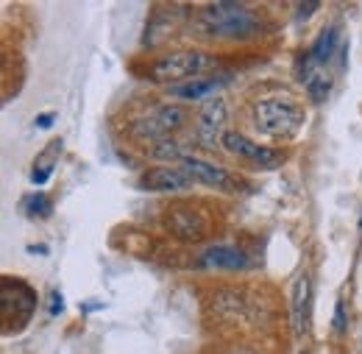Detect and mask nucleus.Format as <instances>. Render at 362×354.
<instances>
[{
    "label": "nucleus",
    "instance_id": "nucleus-7",
    "mask_svg": "<svg viewBox=\"0 0 362 354\" xmlns=\"http://www.w3.org/2000/svg\"><path fill=\"white\" fill-rule=\"evenodd\" d=\"M212 310L231 324H257L259 304L243 290H218L212 296Z\"/></svg>",
    "mask_w": 362,
    "mask_h": 354
},
{
    "label": "nucleus",
    "instance_id": "nucleus-10",
    "mask_svg": "<svg viewBox=\"0 0 362 354\" xmlns=\"http://www.w3.org/2000/svg\"><path fill=\"white\" fill-rule=\"evenodd\" d=\"M181 168L195 178V181H201V184H206V187H215V190H223V193H237V190H240V181L231 176L226 168H218V165L204 162V159H198V156H189V154H187V156L181 159Z\"/></svg>",
    "mask_w": 362,
    "mask_h": 354
},
{
    "label": "nucleus",
    "instance_id": "nucleus-25",
    "mask_svg": "<svg viewBox=\"0 0 362 354\" xmlns=\"http://www.w3.org/2000/svg\"><path fill=\"white\" fill-rule=\"evenodd\" d=\"M28 254H47L45 246H28Z\"/></svg>",
    "mask_w": 362,
    "mask_h": 354
},
{
    "label": "nucleus",
    "instance_id": "nucleus-6",
    "mask_svg": "<svg viewBox=\"0 0 362 354\" xmlns=\"http://www.w3.org/2000/svg\"><path fill=\"white\" fill-rule=\"evenodd\" d=\"M226 120H228V106L221 95L204 101V106L198 109V118H195V137H198V142L206 145V148L221 145L223 134L228 132Z\"/></svg>",
    "mask_w": 362,
    "mask_h": 354
},
{
    "label": "nucleus",
    "instance_id": "nucleus-11",
    "mask_svg": "<svg viewBox=\"0 0 362 354\" xmlns=\"http://www.w3.org/2000/svg\"><path fill=\"white\" fill-rule=\"evenodd\" d=\"M231 81L228 73H218V76H201V79H192V81H184V84H176L168 92L179 101H209V98H218V92L226 87Z\"/></svg>",
    "mask_w": 362,
    "mask_h": 354
},
{
    "label": "nucleus",
    "instance_id": "nucleus-27",
    "mask_svg": "<svg viewBox=\"0 0 362 354\" xmlns=\"http://www.w3.org/2000/svg\"><path fill=\"white\" fill-rule=\"evenodd\" d=\"M301 354H310V352H301Z\"/></svg>",
    "mask_w": 362,
    "mask_h": 354
},
{
    "label": "nucleus",
    "instance_id": "nucleus-2",
    "mask_svg": "<svg viewBox=\"0 0 362 354\" xmlns=\"http://www.w3.org/2000/svg\"><path fill=\"white\" fill-rule=\"evenodd\" d=\"M218 64V59L206 50L198 47H184V50H173L168 56H159L151 67H148V79L156 84H184L192 79H201L206 70H212Z\"/></svg>",
    "mask_w": 362,
    "mask_h": 354
},
{
    "label": "nucleus",
    "instance_id": "nucleus-15",
    "mask_svg": "<svg viewBox=\"0 0 362 354\" xmlns=\"http://www.w3.org/2000/svg\"><path fill=\"white\" fill-rule=\"evenodd\" d=\"M59 154H62V139H53L45 151L40 154V159L34 162V168H31V181H34V184L42 187V184L50 181L53 171H56V159H59Z\"/></svg>",
    "mask_w": 362,
    "mask_h": 354
},
{
    "label": "nucleus",
    "instance_id": "nucleus-1",
    "mask_svg": "<svg viewBox=\"0 0 362 354\" xmlns=\"http://www.w3.org/2000/svg\"><path fill=\"white\" fill-rule=\"evenodd\" d=\"M192 31L198 37H206V40L243 42V40H251L262 31V20L254 11H248L245 3L221 0V3H206L195 14Z\"/></svg>",
    "mask_w": 362,
    "mask_h": 354
},
{
    "label": "nucleus",
    "instance_id": "nucleus-24",
    "mask_svg": "<svg viewBox=\"0 0 362 354\" xmlns=\"http://www.w3.org/2000/svg\"><path fill=\"white\" fill-rule=\"evenodd\" d=\"M56 123V112H45V115H37V120H34V126L37 129H50Z\"/></svg>",
    "mask_w": 362,
    "mask_h": 354
},
{
    "label": "nucleus",
    "instance_id": "nucleus-9",
    "mask_svg": "<svg viewBox=\"0 0 362 354\" xmlns=\"http://www.w3.org/2000/svg\"><path fill=\"white\" fill-rule=\"evenodd\" d=\"M165 226H168V232L176 240H181V243H201L206 237V232H209L204 215H198L192 207H181V204L168 210Z\"/></svg>",
    "mask_w": 362,
    "mask_h": 354
},
{
    "label": "nucleus",
    "instance_id": "nucleus-3",
    "mask_svg": "<svg viewBox=\"0 0 362 354\" xmlns=\"http://www.w3.org/2000/svg\"><path fill=\"white\" fill-rule=\"evenodd\" d=\"M254 126L268 137H296L301 132V126L307 123V115H304V106L290 101V98H281V95H271V98H259L254 103Z\"/></svg>",
    "mask_w": 362,
    "mask_h": 354
},
{
    "label": "nucleus",
    "instance_id": "nucleus-16",
    "mask_svg": "<svg viewBox=\"0 0 362 354\" xmlns=\"http://www.w3.org/2000/svg\"><path fill=\"white\" fill-rule=\"evenodd\" d=\"M151 115L162 123V129H165L168 134L184 129V126H187V120H189L187 109H184V106H176V103H159V106H153V109H151Z\"/></svg>",
    "mask_w": 362,
    "mask_h": 354
},
{
    "label": "nucleus",
    "instance_id": "nucleus-8",
    "mask_svg": "<svg viewBox=\"0 0 362 354\" xmlns=\"http://www.w3.org/2000/svg\"><path fill=\"white\" fill-rule=\"evenodd\" d=\"M192 184L195 178L181 165H159L139 176V190H148V193H184V190H192Z\"/></svg>",
    "mask_w": 362,
    "mask_h": 354
},
{
    "label": "nucleus",
    "instance_id": "nucleus-22",
    "mask_svg": "<svg viewBox=\"0 0 362 354\" xmlns=\"http://www.w3.org/2000/svg\"><path fill=\"white\" fill-rule=\"evenodd\" d=\"M317 8H320V3H317V0H310V3H301V6L296 8V20H310V14H315Z\"/></svg>",
    "mask_w": 362,
    "mask_h": 354
},
{
    "label": "nucleus",
    "instance_id": "nucleus-13",
    "mask_svg": "<svg viewBox=\"0 0 362 354\" xmlns=\"http://www.w3.org/2000/svg\"><path fill=\"white\" fill-rule=\"evenodd\" d=\"M176 6L173 8H165V14H153L145 25V37H142V47H156V45L168 42L170 34L176 31V23L181 17H176Z\"/></svg>",
    "mask_w": 362,
    "mask_h": 354
},
{
    "label": "nucleus",
    "instance_id": "nucleus-18",
    "mask_svg": "<svg viewBox=\"0 0 362 354\" xmlns=\"http://www.w3.org/2000/svg\"><path fill=\"white\" fill-rule=\"evenodd\" d=\"M329 95H332V76L315 73V76L307 81V98H310V103L323 106V103L329 101Z\"/></svg>",
    "mask_w": 362,
    "mask_h": 354
},
{
    "label": "nucleus",
    "instance_id": "nucleus-26",
    "mask_svg": "<svg viewBox=\"0 0 362 354\" xmlns=\"http://www.w3.org/2000/svg\"><path fill=\"white\" fill-rule=\"evenodd\" d=\"M231 354H259L257 349H234Z\"/></svg>",
    "mask_w": 362,
    "mask_h": 354
},
{
    "label": "nucleus",
    "instance_id": "nucleus-19",
    "mask_svg": "<svg viewBox=\"0 0 362 354\" xmlns=\"http://www.w3.org/2000/svg\"><path fill=\"white\" fill-rule=\"evenodd\" d=\"M151 156L159 159V162H165V165H176V162L181 165V159H184L187 154L181 151V145L176 139H162V142L151 145Z\"/></svg>",
    "mask_w": 362,
    "mask_h": 354
},
{
    "label": "nucleus",
    "instance_id": "nucleus-28",
    "mask_svg": "<svg viewBox=\"0 0 362 354\" xmlns=\"http://www.w3.org/2000/svg\"><path fill=\"white\" fill-rule=\"evenodd\" d=\"M360 223H362V221H360Z\"/></svg>",
    "mask_w": 362,
    "mask_h": 354
},
{
    "label": "nucleus",
    "instance_id": "nucleus-20",
    "mask_svg": "<svg viewBox=\"0 0 362 354\" xmlns=\"http://www.w3.org/2000/svg\"><path fill=\"white\" fill-rule=\"evenodd\" d=\"M23 210H25L31 218H50L53 204H50V198H47L45 193H34V195H28V198H25Z\"/></svg>",
    "mask_w": 362,
    "mask_h": 354
},
{
    "label": "nucleus",
    "instance_id": "nucleus-21",
    "mask_svg": "<svg viewBox=\"0 0 362 354\" xmlns=\"http://www.w3.org/2000/svg\"><path fill=\"white\" fill-rule=\"evenodd\" d=\"M346 329H349L346 304H343V302H337V307H334V332H337V335H346Z\"/></svg>",
    "mask_w": 362,
    "mask_h": 354
},
{
    "label": "nucleus",
    "instance_id": "nucleus-14",
    "mask_svg": "<svg viewBox=\"0 0 362 354\" xmlns=\"http://www.w3.org/2000/svg\"><path fill=\"white\" fill-rule=\"evenodd\" d=\"M201 263L206 268H215V270H243L248 257L234 246H209L201 254Z\"/></svg>",
    "mask_w": 362,
    "mask_h": 354
},
{
    "label": "nucleus",
    "instance_id": "nucleus-5",
    "mask_svg": "<svg viewBox=\"0 0 362 354\" xmlns=\"http://www.w3.org/2000/svg\"><path fill=\"white\" fill-rule=\"evenodd\" d=\"M221 148H223L226 154H231V156H237V159H245V162L262 168V171L279 168V165L284 162V154H281V151H273V148H265V145H257V142H251L245 134L234 132V129H228V132L223 134Z\"/></svg>",
    "mask_w": 362,
    "mask_h": 354
},
{
    "label": "nucleus",
    "instance_id": "nucleus-17",
    "mask_svg": "<svg viewBox=\"0 0 362 354\" xmlns=\"http://www.w3.org/2000/svg\"><path fill=\"white\" fill-rule=\"evenodd\" d=\"M337 25H329V28H323L320 31V37H317V42L310 47V53H313V59H315V64H323V62H329L332 56H334V50H337Z\"/></svg>",
    "mask_w": 362,
    "mask_h": 354
},
{
    "label": "nucleus",
    "instance_id": "nucleus-4",
    "mask_svg": "<svg viewBox=\"0 0 362 354\" xmlns=\"http://www.w3.org/2000/svg\"><path fill=\"white\" fill-rule=\"evenodd\" d=\"M0 304H3L0 310L3 312V335H20L37 312V290L25 285L23 279L3 276Z\"/></svg>",
    "mask_w": 362,
    "mask_h": 354
},
{
    "label": "nucleus",
    "instance_id": "nucleus-12",
    "mask_svg": "<svg viewBox=\"0 0 362 354\" xmlns=\"http://www.w3.org/2000/svg\"><path fill=\"white\" fill-rule=\"evenodd\" d=\"M310 304H313V285L310 276H298L293 285V296H290V324L296 335L307 332V321H310Z\"/></svg>",
    "mask_w": 362,
    "mask_h": 354
},
{
    "label": "nucleus",
    "instance_id": "nucleus-23",
    "mask_svg": "<svg viewBox=\"0 0 362 354\" xmlns=\"http://www.w3.org/2000/svg\"><path fill=\"white\" fill-rule=\"evenodd\" d=\"M50 315H62L64 312V296L59 293V290H50Z\"/></svg>",
    "mask_w": 362,
    "mask_h": 354
}]
</instances>
